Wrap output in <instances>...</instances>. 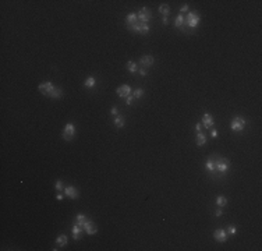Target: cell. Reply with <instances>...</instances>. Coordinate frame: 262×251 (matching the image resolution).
<instances>
[{"label": "cell", "instance_id": "obj_12", "mask_svg": "<svg viewBox=\"0 0 262 251\" xmlns=\"http://www.w3.org/2000/svg\"><path fill=\"white\" fill-rule=\"evenodd\" d=\"M64 194L68 197V198H71V199H75V198H78V190H77L75 187H73V186H67L64 188Z\"/></svg>", "mask_w": 262, "mask_h": 251}, {"label": "cell", "instance_id": "obj_16", "mask_svg": "<svg viewBox=\"0 0 262 251\" xmlns=\"http://www.w3.org/2000/svg\"><path fill=\"white\" fill-rule=\"evenodd\" d=\"M137 22H138V18H137L135 13L127 14V17H126V27H131V25H134V24H137Z\"/></svg>", "mask_w": 262, "mask_h": 251}, {"label": "cell", "instance_id": "obj_14", "mask_svg": "<svg viewBox=\"0 0 262 251\" xmlns=\"http://www.w3.org/2000/svg\"><path fill=\"white\" fill-rule=\"evenodd\" d=\"M73 237H74V240H80V239L82 237V232H84V228L82 226H78V225H75L74 223V226H73Z\"/></svg>", "mask_w": 262, "mask_h": 251}, {"label": "cell", "instance_id": "obj_24", "mask_svg": "<svg viewBox=\"0 0 262 251\" xmlns=\"http://www.w3.org/2000/svg\"><path fill=\"white\" fill-rule=\"evenodd\" d=\"M96 84V80H95V77H88L87 80H85V82H84V85L87 86V88H92V86Z\"/></svg>", "mask_w": 262, "mask_h": 251}, {"label": "cell", "instance_id": "obj_15", "mask_svg": "<svg viewBox=\"0 0 262 251\" xmlns=\"http://www.w3.org/2000/svg\"><path fill=\"white\" fill-rule=\"evenodd\" d=\"M195 144L198 145V146H202V145H205L206 144V135H205L204 133H196V135H195Z\"/></svg>", "mask_w": 262, "mask_h": 251}, {"label": "cell", "instance_id": "obj_10", "mask_svg": "<svg viewBox=\"0 0 262 251\" xmlns=\"http://www.w3.org/2000/svg\"><path fill=\"white\" fill-rule=\"evenodd\" d=\"M139 63H141V66L144 68L151 67V66L155 63V57H153V56H151V55H145V56H142V57L139 59Z\"/></svg>", "mask_w": 262, "mask_h": 251}, {"label": "cell", "instance_id": "obj_29", "mask_svg": "<svg viewBox=\"0 0 262 251\" xmlns=\"http://www.w3.org/2000/svg\"><path fill=\"white\" fill-rule=\"evenodd\" d=\"M188 10H190V7H188V4H186V6H183V7L180 8V14H183V13H188Z\"/></svg>", "mask_w": 262, "mask_h": 251}, {"label": "cell", "instance_id": "obj_11", "mask_svg": "<svg viewBox=\"0 0 262 251\" xmlns=\"http://www.w3.org/2000/svg\"><path fill=\"white\" fill-rule=\"evenodd\" d=\"M84 230L87 232V234L89 236H92V234H96V232H98V228L95 226V223L92 222V220H87V223L84 225Z\"/></svg>", "mask_w": 262, "mask_h": 251}, {"label": "cell", "instance_id": "obj_1", "mask_svg": "<svg viewBox=\"0 0 262 251\" xmlns=\"http://www.w3.org/2000/svg\"><path fill=\"white\" fill-rule=\"evenodd\" d=\"M212 159V163H213V167L216 170V175H218V179H222L223 176L227 173L229 167H230V160L227 158H222L219 155H212L211 156Z\"/></svg>", "mask_w": 262, "mask_h": 251}, {"label": "cell", "instance_id": "obj_37", "mask_svg": "<svg viewBox=\"0 0 262 251\" xmlns=\"http://www.w3.org/2000/svg\"><path fill=\"white\" fill-rule=\"evenodd\" d=\"M57 199H63V194H57Z\"/></svg>", "mask_w": 262, "mask_h": 251}, {"label": "cell", "instance_id": "obj_13", "mask_svg": "<svg viewBox=\"0 0 262 251\" xmlns=\"http://www.w3.org/2000/svg\"><path fill=\"white\" fill-rule=\"evenodd\" d=\"M205 167H206L208 173L211 175V177H212V179H218V175H216V170H215V167H213V163H212L211 156L208 158V160L205 162Z\"/></svg>", "mask_w": 262, "mask_h": 251}, {"label": "cell", "instance_id": "obj_21", "mask_svg": "<svg viewBox=\"0 0 262 251\" xmlns=\"http://www.w3.org/2000/svg\"><path fill=\"white\" fill-rule=\"evenodd\" d=\"M114 126L117 128H123L124 127V117L121 115H119V116H116V117H114Z\"/></svg>", "mask_w": 262, "mask_h": 251}, {"label": "cell", "instance_id": "obj_27", "mask_svg": "<svg viewBox=\"0 0 262 251\" xmlns=\"http://www.w3.org/2000/svg\"><path fill=\"white\" fill-rule=\"evenodd\" d=\"M55 188H56V191H59V193H61V191H64V186H63V181H61V180H56Z\"/></svg>", "mask_w": 262, "mask_h": 251}, {"label": "cell", "instance_id": "obj_5", "mask_svg": "<svg viewBox=\"0 0 262 251\" xmlns=\"http://www.w3.org/2000/svg\"><path fill=\"white\" fill-rule=\"evenodd\" d=\"M74 135H75V126L73 123H67L63 130V138L66 141H71Z\"/></svg>", "mask_w": 262, "mask_h": 251}, {"label": "cell", "instance_id": "obj_2", "mask_svg": "<svg viewBox=\"0 0 262 251\" xmlns=\"http://www.w3.org/2000/svg\"><path fill=\"white\" fill-rule=\"evenodd\" d=\"M137 18H138L139 22H144V24H148L152 18V11L149 10L148 7H142L139 8V11L137 13Z\"/></svg>", "mask_w": 262, "mask_h": 251}, {"label": "cell", "instance_id": "obj_26", "mask_svg": "<svg viewBox=\"0 0 262 251\" xmlns=\"http://www.w3.org/2000/svg\"><path fill=\"white\" fill-rule=\"evenodd\" d=\"M142 95H144V89H141V88H137L135 91L133 92V96H134V98H137V99L142 98Z\"/></svg>", "mask_w": 262, "mask_h": 251}, {"label": "cell", "instance_id": "obj_4", "mask_svg": "<svg viewBox=\"0 0 262 251\" xmlns=\"http://www.w3.org/2000/svg\"><path fill=\"white\" fill-rule=\"evenodd\" d=\"M127 29H129V31L135 32V34L145 35V34H148V32H149V25H148V24H144V22H139V21H138V22L134 24V25L127 27Z\"/></svg>", "mask_w": 262, "mask_h": 251}, {"label": "cell", "instance_id": "obj_9", "mask_svg": "<svg viewBox=\"0 0 262 251\" xmlns=\"http://www.w3.org/2000/svg\"><path fill=\"white\" fill-rule=\"evenodd\" d=\"M202 126H204L205 128H212L213 126H215V121H213V117L211 113H204V116H202Z\"/></svg>", "mask_w": 262, "mask_h": 251}, {"label": "cell", "instance_id": "obj_34", "mask_svg": "<svg viewBox=\"0 0 262 251\" xmlns=\"http://www.w3.org/2000/svg\"><path fill=\"white\" fill-rule=\"evenodd\" d=\"M222 215H223V211H222V209H218V211L215 212V216H218V218L222 216Z\"/></svg>", "mask_w": 262, "mask_h": 251}, {"label": "cell", "instance_id": "obj_32", "mask_svg": "<svg viewBox=\"0 0 262 251\" xmlns=\"http://www.w3.org/2000/svg\"><path fill=\"white\" fill-rule=\"evenodd\" d=\"M138 73L141 74L142 77H145V76H147V74H148V71L145 70V68H142V67H141V68H139V70H138Z\"/></svg>", "mask_w": 262, "mask_h": 251}, {"label": "cell", "instance_id": "obj_30", "mask_svg": "<svg viewBox=\"0 0 262 251\" xmlns=\"http://www.w3.org/2000/svg\"><path fill=\"white\" fill-rule=\"evenodd\" d=\"M110 115L112 116H119V110H117V107H112V109H110Z\"/></svg>", "mask_w": 262, "mask_h": 251}, {"label": "cell", "instance_id": "obj_7", "mask_svg": "<svg viewBox=\"0 0 262 251\" xmlns=\"http://www.w3.org/2000/svg\"><path fill=\"white\" fill-rule=\"evenodd\" d=\"M116 94H117V96L120 98H127L131 95V88L130 85H127V84H124V85L119 86L117 89H116Z\"/></svg>", "mask_w": 262, "mask_h": 251}, {"label": "cell", "instance_id": "obj_22", "mask_svg": "<svg viewBox=\"0 0 262 251\" xmlns=\"http://www.w3.org/2000/svg\"><path fill=\"white\" fill-rule=\"evenodd\" d=\"M159 13L163 14L165 17H167L169 14H170V7H169L167 4H160L159 6Z\"/></svg>", "mask_w": 262, "mask_h": 251}, {"label": "cell", "instance_id": "obj_31", "mask_svg": "<svg viewBox=\"0 0 262 251\" xmlns=\"http://www.w3.org/2000/svg\"><path fill=\"white\" fill-rule=\"evenodd\" d=\"M133 102H134V96H133V95H130V96L126 98V103L127 105H133Z\"/></svg>", "mask_w": 262, "mask_h": 251}, {"label": "cell", "instance_id": "obj_8", "mask_svg": "<svg viewBox=\"0 0 262 251\" xmlns=\"http://www.w3.org/2000/svg\"><path fill=\"white\" fill-rule=\"evenodd\" d=\"M213 237H215V240L218 241V243H225L226 240H227V233H226V230L223 229H216L215 233H213Z\"/></svg>", "mask_w": 262, "mask_h": 251}, {"label": "cell", "instance_id": "obj_25", "mask_svg": "<svg viewBox=\"0 0 262 251\" xmlns=\"http://www.w3.org/2000/svg\"><path fill=\"white\" fill-rule=\"evenodd\" d=\"M127 70H129L130 73H135V71L138 70V68H137V63L130 60L129 63H127Z\"/></svg>", "mask_w": 262, "mask_h": 251}, {"label": "cell", "instance_id": "obj_20", "mask_svg": "<svg viewBox=\"0 0 262 251\" xmlns=\"http://www.w3.org/2000/svg\"><path fill=\"white\" fill-rule=\"evenodd\" d=\"M87 220H88V218L85 216L84 214H78V215H77V218H75V225L82 226V228H84V225L87 223Z\"/></svg>", "mask_w": 262, "mask_h": 251}, {"label": "cell", "instance_id": "obj_23", "mask_svg": "<svg viewBox=\"0 0 262 251\" xmlns=\"http://www.w3.org/2000/svg\"><path fill=\"white\" fill-rule=\"evenodd\" d=\"M226 204H227V198H226V197H222V195H219L218 198H216V205H218L219 208H223V207H226Z\"/></svg>", "mask_w": 262, "mask_h": 251}, {"label": "cell", "instance_id": "obj_18", "mask_svg": "<svg viewBox=\"0 0 262 251\" xmlns=\"http://www.w3.org/2000/svg\"><path fill=\"white\" fill-rule=\"evenodd\" d=\"M184 22H186V16H184V14H178V16L176 17V20H174V27L180 29L181 27L184 25Z\"/></svg>", "mask_w": 262, "mask_h": 251}, {"label": "cell", "instance_id": "obj_33", "mask_svg": "<svg viewBox=\"0 0 262 251\" xmlns=\"http://www.w3.org/2000/svg\"><path fill=\"white\" fill-rule=\"evenodd\" d=\"M201 128H202V124H201V123H196V124H195V130H196V133H199V131H201Z\"/></svg>", "mask_w": 262, "mask_h": 251}, {"label": "cell", "instance_id": "obj_28", "mask_svg": "<svg viewBox=\"0 0 262 251\" xmlns=\"http://www.w3.org/2000/svg\"><path fill=\"white\" fill-rule=\"evenodd\" d=\"M236 232H237V230H236V226H234V225H230V226L227 228V230H226L227 236H229V234H230V236H234V234H236Z\"/></svg>", "mask_w": 262, "mask_h": 251}, {"label": "cell", "instance_id": "obj_19", "mask_svg": "<svg viewBox=\"0 0 262 251\" xmlns=\"http://www.w3.org/2000/svg\"><path fill=\"white\" fill-rule=\"evenodd\" d=\"M63 94H64L63 89L59 88V86H55V88H53V91L50 92L49 96H50V98H55V99H57V98H61V96H63Z\"/></svg>", "mask_w": 262, "mask_h": 251}, {"label": "cell", "instance_id": "obj_6", "mask_svg": "<svg viewBox=\"0 0 262 251\" xmlns=\"http://www.w3.org/2000/svg\"><path fill=\"white\" fill-rule=\"evenodd\" d=\"M53 88H55V85H53L52 82H43V84H39V86H38V89L41 91V94L42 95H46V96H49L50 92L53 91Z\"/></svg>", "mask_w": 262, "mask_h": 251}, {"label": "cell", "instance_id": "obj_17", "mask_svg": "<svg viewBox=\"0 0 262 251\" xmlns=\"http://www.w3.org/2000/svg\"><path fill=\"white\" fill-rule=\"evenodd\" d=\"M68 243V239L66 234H59L56 239V247H66Z\"/></svg>", "mask_w": 262, "mask_h": 251}, {"label": "cell", "instance_id": "obj_3", "mask_svg": "<svg viewBox=\"0 0 262 251\" xmlns=\"http://www.w3.org/2000/svg\"><path fill=\"white\" fill-rule=\"evenodd\" d=\"M230 128L234 133H240V131H243L244 128H245V120H244L243 117H240V116H236V117L231 120Z\"/></svg>", "mask_w": 262, "mask_h": 251}, {"label": "cell", "instance_id": "obj_36", "mask_svg": "<svg viewBox=\"0 0 262 251\" xmlns=\"http://www.w3.org/2000/svg\"><path fill=\"white\" fill-rule=\"evenodd\" d=\"M162 21H163V24H165V25H167V22H169V18H167V17H163V20H162Z\"/></svg>", "mask_w": 262, "mask_h": 251}, {"label": "cell", "instance_id": "obj_35", "mask_svg": "<svg viewBox=\"0 0 262 251\" xmlns=\"http://www.w3.org/2000/svg\"><path fill=\"white\" fill-rule=\"evenodd\" d=\"M211 135H212V138H216V137H218V131H216V130H212Z\"/></svg>", "mask_w": 262, "mask_h": 251}]
</instances>
